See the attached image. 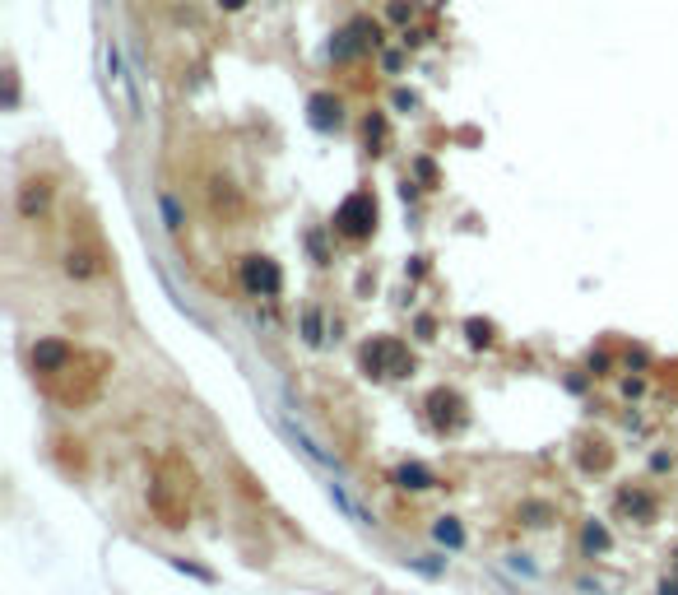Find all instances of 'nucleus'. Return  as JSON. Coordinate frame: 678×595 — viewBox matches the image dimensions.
I'll return each mask as SVG.
<instances>
[{"instance_id": "obj_3", "label": "nucleus", "mask_w": 678, "mask_h": 595, "mask_svg": "<svg viewBox=\"0 0 678 595\" xmlns=\"http://www.w3.org/2000/svg\"><path fill=\"white\" fill-rule=\"evenodd\" d=\"M107 79L121 89L126 107L135 112V107H140V98H135V84H130V75H126V61H121V47H117V42H107Z\"/></svg>"}, {"instance_id": "obj_4", "label": "nucleus", "mask_w": 678, "mask_h": 595, "mask_svg": "<svg viewBox=\"0 0 678 595\" xmlns=\"http://www.w3.org/2000/svg\"><path fill=\"white\" fill-rule=\"evenodd\" d=\"M284 428H288V438H293L297 447H303V451L312 456V461H316V466H335V456H330V451H325V447H321V442L312 438V432H307L303 423H293V419H284Z\"/></svg>"}, {"instance_id": "obj_1", "label": "nucleus", "mask_w": 678, "mask_h": 595, "mask_svg": "<svg viewBox=\"0 0 678 595\" xmlns=\"http://www.w3.org/2000/svg\"><path fill=\"white\" fill-rule=\"evenodd\" d=\"M242 284H247L251 293H260V298H269V293H279L284 275H279V265H275V261L251 256V261H242Z\"/></svg>"}, {"instance_id": "obj_8", "label": "nucleus", "mask_w": 678, "mask_h": 595, "mask_svg": "<svg viewBox=\"0 0 678 595\" xmlns=\"http://www.w3.org/2000/svg\"><path fill=\"white\" fill-rule=\"evenodd\" d=\"M330 498H335V507L344 511V517H348V521H358V526H367V517H363V507H358L354 498H348V493H344V484H330Z\"/></svg>"}, {"instance_id": "obj_2", "label": "nucleus", "mask_w": 678, "mask_h": 595, "mask_svg": "<svg viewBox=\"0 0 678 595\" xmlns=\"http://www.w3.org/2000/svg\"><path fill=\"white\" fill-rule=\"evenodd\" d=\"M372 219H376V209H372L367 196H348L344 209H339V228H344L348 237H363V233L372 228Z\"/></svg>"}, {"instance_id": "obj_6", "label": "nucleus", "mask_w": 678, "mask_h": 595, "mask_svg": "<svg viewBox=\"0 0 678 595\" xmlns=\"http://www.w3.org/2000/svg\"><path fill=\"white\" fill-rule=\"evenodd\" d=\"M312 126H321V130L339 126V102H335L330 93H316V98H312Z\"/></svg>"}, {"instance_id": "obj_10", "label": "nucleus", "mask_w": 678, "mask_h": 595, "mask_svg": "<svg viewBox=\"0 0 678 595\" xmlns=\"http://www.w3.org/2000/svg\"><path fill=\"white\" fill-rule=\"evenodd\" d=\"M437 535L446 539V545H460V539H465V535H460V526H451V521H446V526H437Z\"/></svg>"}, {"instance_id": "obj_7", "label": "nucleus", "mask_w": 678, "mask_h": 595, "mask_svg": "<svg viewBox=\"0 0 678 595\" xmlns=\"http://www.w3.org/2000/svg\"><path fill=\"white\" fill-rule=\"evenodd\" d=\"M158 209H163V224H168L172 233H181L186 214H181V205H177V196H172V191H158Z\"/></svg>"}, {"instance_id": "obj_11", "label": "nucleus", "mask_w": 678, "mask_h": 595, "mask_svg": "<svg viewBox=\"0 0 678 595\" xmlns=\"http://www.w3.org/2000/svg\"><path fill=\"white\" fill-rule=\"evenodd\" d=\"M219 5H224V10H242V5H247V0H219Z\"/></svg>"}, {"instance_id": "obj_9", "label": "nucleus", "mask_w": 678, "mask_h": 595, "mask_svg": "<svg viewBox=\"0 0 678 595\" xmlns=\"http://www.w3.org/2000/svg\"><path fill=\"white\" fill-rule=\"evenodd\" d=\"M400 484L404 489H432V475L423 466H400Z\"/></svg>"}, {"instance_id": "obj_5", "label": "nucleus", "mask_w": 678, "mask_h": 595, "mask_svg": "<svg viewBox=\"0 0 678 595\" xmlns=\"http://www.w3.org/2000/svg\"><path fill=\"white\" fill-rule=\"evenodd\" d=\"M47 200H51V186H47V182H29V186H23V196H19L23 219H33L38 209H47Z\"/></svg>"}]
</instances>
